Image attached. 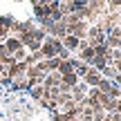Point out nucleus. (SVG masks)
Here are the masks:
<instances>
[{
	"mask_svg": "<svg viewBox=\"0 0 121 121\" xmlns=\"http://www.w3.org/2000/svg\"><path fill=\"white\" fill-rule=\"evenodd\" d=\"M4 49H7V54H16L18 52V49H22V45H20V40H18V38H9L7 40V43H4Z\"/></svg>",
	"mask_w": 121,
	"mask_h": 121,
	"instance_id": "f257e3e1",
	"label": "nucleus"
},
{
	"mask_svg": "<svg viewBox=\"0 0 121 121\" xmlns=\"http://www.w3.org/2000/svg\"><path fill=\"white\" fill-rule=\"evenodd\" d=\"M92 54H94L92 49H85V52H83V58H85V60H90V58H92Z\"/></svg>",
	"mask_w": 121,
	"mask_h": 121,
	"instance_id": "20e7f679",
	"label": "nucleus"
},
{
	"mask_svg": "<svg viewBox=\"0 0 121 121\" xmlns=\"http://www.w3.org/2000/svg\"><path fill=\"white\" fill-rule=\"evenodd\" d=\"M65 45H67V47H76V38H74V36H67V38H65Z\"/></svg>",
	"mask_w": 121,
	"mask_h": 121,
	"instance_id": "7ed1b4c3",
	"label": "nucleus"
},
{
	"mask_svg": "<svg viewBox=\"0 0 121 121\" xmlns=\"http://www.w3.org/2000/svg\"><path fill=\"white\" fill-rule=\"evenodd\" d=\"M7 31H9V29H4V27H0V38H2V36H7Z\"/></svg>",
	"mask_w": 121,
	"mask_h": 121,
	"instance_id": "39448f33",
	"label": "nucleus"
},
{
	"mask_svg": "<svg viewBox=\"0 0 121 121\" xmlns=\"http://www.w3.org/2000/svg\"><path fill=\"white\" fill-rule=\"evenodd\" d=\"M117 83H119V85H121V76H117Z\"/></svg>",
	"mask_w": 121,
	"mask_h": 121,
	"instance_id": "423d86ee",
	"label": "nucleus"
},
{
	"mask_svg": "<svg viewBox=\"0 0 121 121\" xmlns=\"http://www.w3.org/2000/svg\"><path fill=\"white\" fill-rule=\"evenodd\" d=\"M43 94H45V87H31V96L34 99H40Z\"/></svg>",
	"mask_w": 121,
	"mask_h": 121,
	"instance_id": "f03ea898",
	"label": "nucleus"
}]
</instances>
